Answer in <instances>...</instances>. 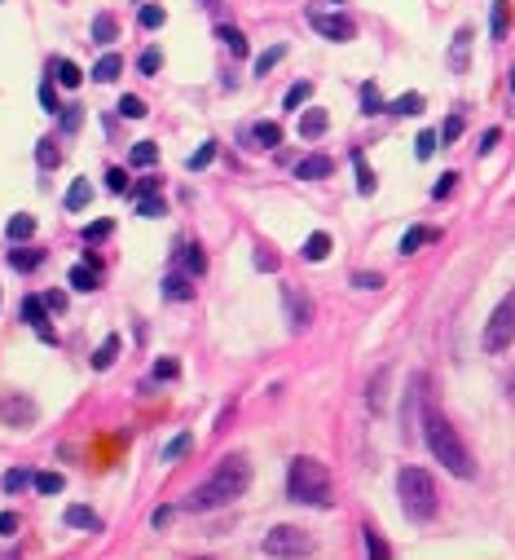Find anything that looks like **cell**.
<instances>
[{
	"label": "cell",
	"mask_w": 515,
	"mask_h": 560,
	"mask_svg": "<svg viewBox=\"0 0 515 560\" xmlns=\"http://www.w3.org/2000/svg\"><path fill=\"white\" fill-rule=\"evenodd\" d=\"M251 485V463L243 455H225L221 468L207 477V485H198L194 494L185 499L190 512H207V508H225L234 499H243V490Z\"/></svg>",
	"instance_id": "cell-1"
},
{
	"label": "cell",
	"mask_w": 515,
	"mask_h": 560,
	"mask_svg": "<svg viewBox=\"0 0 515 560\" xmlns=\"http://www.w3.org/2000/svg\"><path fill=\"white\" fill-rule=\"evenodd\" d=\"M423 441H427L432 459L441 463L445 472H454V477H476L471 450L463 446V437L454 433V424H449V419H445L436 407L423 410Z\"/></svg>",
	"instance_id": "cell-2"
},
{
	"label": "cell",
	"mask_w": 515,
	"mask_h": 560,
	"mask_svg": "<svg viewBox=\"0 0 515 560\" xmlns=\"http://www.w3.org/2000/svg\"><path fill=\"white\" fill-rule=\"evenodd\" d=\"M287 494H291L295 503L331 508V472L321 468L318 459H309V455L291 459V472H287Z\"/></svg>",
	"instance_id": "cell-3"
},
{
	"label": "cell",
	"mask_w": 515,
	"mask_h": 560,
	"mask_svg": "<svg viewBox=\"0 0 515 560\" xmlns=\"http://www.w3.org/2000/svg\"><path fill=\"white\" fill-rule=\"evenodd\" d=\"M396 499L410 521H432L436 516V481L423 468H401L396 472Z\"/></svg>",
	"instance_id": "cell-4"
},
{
	"label": "cell",
	"mask_w": 515,
	"mask_h": 560,
	"mask_svg": "<svg viewBox=\"0 0 515 560\" xmlns=\"http://www.w3.org/2000/svg\"><path fill=\"white\" fill-rule=\"evenodd\" d=\"M480 344H485V354H507L515 344V291H507V296L498 301V309H493L489 322H485Z\"/></svg>",
	"instance_id": "cell-5"
},
{
	"label": "cell",
	"mask_w": 515,
	"mask_h": 560,
	"mask_svg": "<svg viewBox=\"0 0 515 560\" xmlns=\"http://www.w3.org/2000/svg\"><path fill=\"white\" fill-rule=\"evenodd\" d=\"M265 552H269V556H309V552H313V534H304V530H295V525H278V530H269V538H265Z\"/></svg>",
	"instance_id": "cell-6"
},
{
	"label": "cell",
	"mask_w": 515,
	"mask_h": 560,
	"mask_svg": "<svg viewBox=\"0 0 515 560\" xmlns=\"http://www.w3.org/2000/svg\"><path fill=\"white\" fill-rule=\"evenodd\" d=\"M309 26H313L318 36H326V40H335V45H343V40L357 36L352 18H343V14H321V9H309Z\"/></svg>",
	"instance_id": "cell-7"
},
{
	"label": "cell",
	"mask_w": 515,
	"mask_h": 560,
	"mask_svg": "<svg viewBox=\"0 0 515 560\" xmlns=\"http://www.w3.org/2000/svg\"><path fill=\"white\" fill-rule=\"evenodd\" d=\"M31 419H36V402H31L26 393H5V397H0V424L26 428Z\"/></svg>",
	"instance_id": "cell-8"
},
{
	"label": "cell",
	"mask_w": 515,
	"mask_h": 560,
	"mask_svg": "<svg viewBox=\"0 0 515 560\" xmlns=\"http://www.w3.org/2000/svg\"><path fill=\"white\" fill-rule=\"evenodd\" d=\"M282 305H287V322H291V332H304L309 322H313V305H309V296L300 291V287H282Z\"/></svg>",
	"instance_id": "cell-9"
},
{
	"label": "cell",
	"mask_w": 515,
	"mask_h": 560,
	"mask_svg": "<svg viewBox=\"0 0 515 560\" xmlns=\"http://www.w3.org/2000/svg\"><path fill=\"white\" fill-rule=\"evenodd\" d=\"M45 313H49L45 296H26V301H23V322H26V327H36V332L53 344V332H49V322H45Z\"/></svg>",
	"instance_id": "cell-10"
},
{
	"label": "cell",
	"mask_w": 515,
	"mask_h": 560,
	"mask_svg": "<svg viewBox=\"0 0 515 560\" xmlns=\"http://www.w3.org/2000/svg\"><path fill=\"white\" fill-rule=\"evenodd\" d=\"M331 173H335V164L326 154H309V159L295 164V177L300 181H321V177H331Z\"/></svg>",
	"instance_id": "cell-11"
},
{
	"label": "cell",
	"mask_w": 515,
	"mask_h": 560,
	"mask_svg": "<svg viewBox=\"0 0 515 560\" xmlns=\"http://www.w3.org/2000/svg\"><path fill=\"white\" fill-rule=\"evenodd\" d=\"M449 67L454 71H467L471 67V26H458L454 45H449Z\"/></svg>",
	"instance_id": "cell-12"
},
{
	"label": "cell",
	"mask_w": 515,
	"mask_h": 560,
	"mask_svg": "<svg viewBox=\"0 0 515 560\" xmlns=\"http://www.w3.org/2000/svg\"><path fill=\"white\" fill-rule=\"evenodd\" d=\"M326 128H331V120H326V111H318V106L300 115V137H304V142H313V137H321Z\"/></svg>",
	"instance_id": "cell-13"
},
{
	"label": "cell",
	"mask_w": 515,
	"mask_h": 560,
	"mask_svg": "<svg viewBox=\"0 0 515 560\" xmlns=\"http://www.w3.org/2000/svg\"><path fill=\"white\" fill-rule=\"evenodd\" d=\"M120 71H123L120 53H101L98 67H93V79H98V84H115V79H120Z\"/></svg>",
	"instance_id": "cell-14"
},
{
	"label": "cell",
	"mask_w": 515,
	"mask_h": 560,
	"mask_svg": "<svg viewBox=\"0 0 515 560\" xmlns=\"http://www.w3.org/2000/svg\"><path fill=\"white\" fill-rule=\"evenodd\" d=\"M216 40H225V49L234 53V58H247V53H251V45H247V36L238 31V26H229V23L216 26Z\"/></svg>",
	"instance_id": "cell-15"
},
{
	"label": "cell",
	"mask_w": 515,
	"mask_h": 560,
	"mask_svg": "<svg viewBox=\"0 0 515 560\" xmlns=\"http://www.w3.org/2000/svg\"><path fill=\"white\" fill-rule=\"evenodd\" d=\"M62 521H67L71 530H89V534H101V521L89 508H79V503H75V508H67V516H62Z\"/></svg>",
	"instance_id": "cell-16"
},
{
	"label": "cell",
	"mask_w": 515,
	"mask_h": 560,
	"mask_svg": "<svg viewBox=\"0 0 515 560\" xmlns=\"http://www.w3.org/2000/svg\"><path fill=\"white\" fill-rule=\"evenodd\" d=\"M436 238V229H427V226H410L405 229V238H401V256H415L423 243H432Z\"/></svg>",
	"instance_id": "cell-17"
},
{
	"label": "cell",
	"mask_w": 515,
	"mask_h": 560,
	"mask_svg": "<svg viewBox=\"0 0 515 560\" xmlns=\"http://www.w3.org/2000/svg\"><path fill=\"white\" fill-rule=\"evenodd\" d=\"M181 265H185V274H203L207 269V256L198 248L194 238H185V248H181Z\"/></svg>",
	"instance_id": "cell-18"
},
{
	"label": "cell",
	"mask_w": 515,
	"mask_h": 560,
	"mask_svg": "<svg viewBox=\"0 0 515 560\" xmlns=\"http://www.w3.org/2000/svg\"><path fill=\"white\" fill-rule=\"evenodd\" d=\"M326 256H331V234H326V229L309 234V238H304V260H326Z\"/></svg>",
	"instance_id": "cell-19"
},
{
	"label": "cell",
	"mask_w": 515,
	"mask_h": 560,
	"mask_svg": "<svg viewBox=\"0 0 515 560\" xmlns=\"http://www.w3.org/2000/svg\"><path fill=\"white\" fill-rule=\"evenodd\" d=\"M40 260H45V252H31V248H14V252H9V265H14L18 274H31V269H40Z\"/></svg>",
	"instance_id": "cell-20"
},
{
	"label": "cell",
	"mask_w": 515,
	"mask_h": 560,
	"mask_svg": "<svg viewBox=\"0 0 515 560\" xmlns=\"http://www.w3.org/2000/svg\"><path fill=\"white\" fill-rule=\"evenodd\" d=\"M71 287H75V291H98V287H101V282H98V269L79 260V265L71 269Z\"/></svg>",
	"instance_id": "cell-21"
},
{
	"label": "cell",
	"mask_w": 515,
	"mask_h": 560,
	"mask_svg": "<svg viewBox=\"0 0 515 560\" xmlns=\"http://www.w3.org/2000/svg\"><path fill=\"white\" fill-rule=\"evenodd\" d=\"M115 357H120V335H106V344L93 354V371H110Z\"/></svg>",
	"instance_id": "cell-22"
},
{
	"label": "cell",
	"mask_w": 515,
	"mask_h": 560,
	"mask_svg": "<svg viewBox=\"0 0 515 560\" xmlns=\"http://www.w3.org/2000/svg\"><path fill=\"white\" fill-rule=\"evenodd\" d=\"M251 137L265 146V151H273V146H282V128L273 124V120H260V124L251 128Z\"/></svg>",
	"instance_id": "cell-23"
},
{
	"label": "cell",
	"mask_w": 515,
	"mask_h": 560,
	"mask_svg": "<svg viewBox=\"0 0 515 560\" xmlns=\"http://www.w3.org/2000/svg\"><path fill=\"white\" fill-rule=\"evenodd\" d=\"M384 111H388V106L379 98V84L366 79V84H362V115H384Z\"/></svg>",
	"instance_id": "cell-24"
},
{
	"label": "cell",
	"mask_w": 515,
	"mask_h": 560,
	"mask_svg": "<svg viewBox=\"0 0 515 560\" xmlns=\"http://www.w3.org/2000/svg\"><path fill=\"white\" fill-rule=\"evenodd\" d=\"M93 199V185L89 181H71V195H67V212H84Z\"/></svg>",
	"instance_id": "cell-25"
},
{
	"label": "cell",
	"mask_w": 515,
	"mask_h": 560,
	"mask_svg": "<svg viewBox=\"0 0 515 560\" xmlns=\"http://www.w3.org/2000/svg\"><path fill=\"white\" fill-rule=\"evenodd\" d=\"M115 36H120V23H115L110 14H98V18H93V40H98V45H110Z\"/></svg>",
	"instance_id": "cell-26"
},
{
	"label": "cell",
	"mask_w": 515,
	"mask_h": 560,
	"mask_svg": "<svg viewBox=\"0 0 515 560\" xmlns=\"http://www.w3.org/2000/svg\"><path fill=\"white\" fill-rule=\"evenodd\" d=\"M31 234H36V217H26V212L9 217V238H14V243H26Z\"/></svg>",
	"instance_id": "cell-27"
},
{
	"label": "cell",
	"mask_w": 515,
	"mask_h": 560,
	"mask_svg": "<svg viewBox=\"0 0 515 560\" xmlns=\"http://www.w3.org/2000/svg\"><path fill=\"white\" fill-rule=\"evenodd\" d=\"M436 151H441V132L427 128V132H418L415 137V159H432Z\"/></svg>",
	"instance_id": "cell-28"
},
{
	"label": "cell",
	"mask_w": 515,
	"mask_h": 560,
	"mask_svg": "<svg viewBox=\"0 0 515 560\" xmlns=\"http://www.w3.org/2000/svg\"><path fill=\"white\" fill-rule=\"evenodd\" d=\"M352 168H357V190H362V195H374V190H379V181H374V173L366 168V159H362V151L352 154Z\"/></svg>",
	"instance_id": "cell-29"
},
{
	"label": "cell",
	"mask_w": 515,
	"mask_h": 560,
	"mask_svg": "<svg viewBox=\"0 0 515 560\" xmlns=\"http://www.w3.org/2000/svg\"><path fill=\"white\" fill-rule=\"evenodd\" d=\"M163 296H168V301H190V296H194V287H190V279H181V274H168Z\"/></svg>",
	"instance_id": "cell-30"
},
{
	"label": "cell",
	"mask_w": 515,
	"mask_h": 560,
	"mask_svg": "<svg viewBox=\"0 0 515 560\" xmlns=\"http://www.w3.org/2000/svg\"><path fill=\"white\" fill-rule=\"evenodd\" d=\"M309 98H313V84H309V79H300V84H291V89H287V111H300V106L309 102Z\"/></svg>",
	"instance_id": "cell-31"
},
{
	"label": "cell",
	"mask_w": 515,
	"mask_h": 560,
	"mask_svg": "<svg viewBox=\"0 0 515 560\" xmlns=\"http://www.w3.org/2000/svg\"><path fill=\"white\" fill-rule=\"evenodd\" d=\"M159 159V142H137L132 146V168H150Z\"/></svg>",
	"instance_id": "cell-32"
},
{
	"label": "cell",
	"mask_w": 515,
	"mask_h": 560,
	"mask_svg": "<svg viewBox=\"0 0 515 560\" xmlns=\"http://www.w3.org/2000/svg\"><path fill=\"white\" fill-rule=\"evenodd\" d=\"M53 79H58V84H67V89H75L84 76H79V67L67 58V62H53Z\"/></svg>",
	"instance_id": "cell-33"
},
{
	"label": "cell",
	"mask_w": 515,
	"mask_h": 560,
	"mask_svg": "<svg viewBox=\"0 0 515 560\" xmlns=\"http://www.w3.org/2000/svg\"><path fill=\"white\" fill-rule=\"evenodd\" d=\"M282 58H287V45H273L269 53H260V58H256V76H269Z\"/></svg>",
	"instance_id": "cell-34"
},
{
	"label": "cell",
	"mask_w": 515,
	"mask_h": 560,
	"mask_svg": "<svg viewBox=\"0 0 515 560\" xmlns=\"http://www.w3.org/2000/svg\"><path fill=\"white\" fill-rule=\"evenodd\" d=\"M388 111H393V115H418V111H423V98H418V93H401L396 102H388Z\"/></svg>",
	"instance_id": "cell-35"
},
{
	"label": "cell",
	"mask_w": 515,
	"mask_h": 560,
	"mask_svg": "<svg viewBox=\"0 0 515 560\" xmlns=\"http://www.w3.org/2000/svg\"><path fill=\"white\" fill-rule=\"evenodd\" d=\"M137 18H142V26H146V31H159V26L168 23L163 5H142V14H137Z\"/></svg>",
	"instance_id": "cell-36"
},
{
	"label": "cell",
	"mask_w": 515,
	"mask_h": 560,
	"mask_svg": "<svg viewBox=\"0 0 515 560\" xmlns=\"http://www.w3.org/2000/svg\"><path fill=\"white\" fill-rule=\"evenodd\" d=\"M31 485H36V490H40V494H62V477H58V472H36V477H31Z\"/></svg>",
	"instance_id": "cell-37"
},
{
	"label": "cell",
	"mask_w": 515,
	"mask_h": 560,
	"mask_svg": "<svg viewBox=\"0 0 515 560\" xmlns=\"http://www.w3.org/2000/svg\"><path fill=\"white\" fill-rule=\"evenodd\" d=\"M507 23H511L507 0H493V40H502V36H507Z\"/></svg>",
	"instance_id": "cell-38"
},
{
	"label": "cell",
	"mask_w": 515,
	"mask_h": 560,
	"mask_svg": "<svg viewBox=\"0 0 515 560\" xmlns=\"http://www.w3.org/2000/svg\"><path fill=\"white\" fill-rule=\"evenodd\" d=\"M190 446H194V437H190V433H181L176 441H168V450H163V459H168V463H176V459H185V455H190Z\"/></svg>",
	"instance_id": "cell-39"
},
{
	"label": "cell",
	"mask_w": 515,
	"mask_h": 560,
	"mask_svg": "<svg viewBox=\"0 0 515 560\" xmlns=\"http://www.w3.org/2000/svg\"><path fill=\"white\" fill-rule=\"evenodd\" d=\"M362 534H366V552H370L374 560H388V556H393V547H388L384 538L374 534V530H362Z\"/></svg>",
	"instance_id": "cell-40"
},
{
	"label": "cell",
	"mask_w": 515,
	"mask_h": 560,
	"mask_svg": "<svg viewBox=\"0 0 515 560\" xmlns=\"http://www.w3.org/2000/svg\"><path fill=\"white\" fill-rule=\"evenodd\" d=\"M120 115H123V120H142V115H146V102L128 93V98H120Z\"/></svg>",
	"instance_id": "cell-41"
},
{
	"label": "cell",
	"mask_w": 515,
	"mask_h": 560,
	"mask_svg": "<svg viewBox=\"0 0 515 560\" xmlns=\"http://www.w3.org/2000/svg\"><path fill=\"white\" fill-rule=\"evenodd\" d=\"M212 159H216V142H203V146H198L194 154H190V168H207V164H212Z\"/></svg>",
	"instance_id": "cell-42"
},
{
	"label": "cell",
	"mask_w": 515,
	"mask_h": 560,
	"mask_svg": "<svg viewBox=\"0 0 515 560\" xmlns=\"http://www.w3.org/2000/svg\"><path fill=\"white\" fill-rule=\"evenodd\" d=\"M176 375H181V362L176 357H159L154 362V380H176Z\"/></svg>",
	"instance_id": "cell-43"
},
{
	"label": "cell",
	"mask_w": 515,
	"mask_h": 560,
	"mask_svg": "<svg viewBox=\"0 0 515 560\" xmlns=\"http://www.w3.org/2000/svg\"><path fill=\"white\" fill-rule=\"evenodd\" d=\"M137 217H163V199L159 195H142L137 199Z\"/></svg>",
	"instance_id": "cell-44"
},
{
	"label": "cell",
	"mask_w": 515,
	"mask_h": 560,
	"mask_svg": "<svg viewBox=\"0 0 515 560\" xmlns=\"http://www.w3.org/2000/svg\"><path fill=\"white\" fill-rule=\"evenodd\" d=\"M36 159H40V168H58V164H62V151H58L53 142H40V151H36Z\"/></svg>",
	"instance_id": "cell-45"
},
{
	"label": "cell",
	"mask_w": 515,
	"mask_h": 560,
	"mask_svg": "<svg viewBox=\"0 0 515 560\" xmlns=\"http://www.w3.org/2000/svg\"><path fill=\"white\" fill-rule=\"evenodd\" d=\"M159 67H163V53L159 49H146L142 53V62H137V71H142V76H154Z\"/></svg>",
	"instance_id": "cell-46"
},
{
	"label": "cell",
	"mask_w": 515,
	"mask_h": 560,
	"mask_svg": "<svg viewBox=\"0 0 515 560\" xmlns=\"http://www.w3.org/2000/svg\"><path fill=\"white\" fill-rule=\"evenodd\" d=\"M106 190H110V195H123V190H128V173H123V168H106Z\"/></svg>",
	"instance_id": "cell-47"
},
{
	"label": "cell",
	"mask_w": 515,
	"mask_h": 560,
	"mask_svg": "<svg viewBox=\"0 0 515 560\" xmlns=\"http://www.w3.org/2000/svg\"><path fill=\"white\" fill-rule=\"evenodd\" d=\"M110 229H115V221L101 217V221H93V226H84V243H98V238H106Z\"/></svg>",
	"instance_id": "cell-48"
},
{
	"label": "cell",
	"mask_w": 515,
	"mask_h": 560,
	"mask_svg": "<svg viewBox=\"0 0 515 560\" xmlns=\"http://www.w3.org/2000/svg\"><path fill=\"white\" fill-rule=\"evenodd\" d=\"M352 287H362V291H374V287H384V274H374V269H362V274H352Z\"/></svg>",
	"instance_id": "cell-49"
},
{
	"label": "cell",
	"mask_w": 515,
	"mask_h": 560,
	"mask_svg": "<svg viewBox=\"0 0 515 560\" xmlns=\"http://www.w3.org/2000/svg\"><path fill=\"white\" fill-rule=\"evenodd\" d=\"M23 485H31V472L26 468H14V472H5V490L14 494V490H23Z\"/></svg>",
	"instance_id": "cell-50"
},
{
	"label": "cell",
	"mask_w": 515,
	"mask_h": 560,
	"mask_svg": "<svg viewBox=\"0 0 515 560\" xmlns=\"http://www.w3.org/2000/svg\"><path fill=\"white\" fill-rule=\"evenodd\" d=\"M441 137H445V142H458V137H463V115H449V120H445V128H441Z\"/></svg>",
	"instance_id": "cell-51"
},
{
	"label": "cell",
	"mask_w": 515,
	"mask_h": 560,
	"mask_svg": "<svg viewBox=\"0 0 515 560\" xmlns=\"http://www.w3.org/2000/svg\"><path fill=\"white\" fill-rule=\"evenodd\" d=\"M454 181H458V173H445L436 185H432V199H449V190H454Z\"/></svg>",
	"instance_id": "cell-52"
},
{
	"label": "cell",
	"mask_w": 515,
	"mask_h": 560,
	"mask_svg": "<svg viewBox=\"0 0 515 560\" xmlns=\"http://www.w3.org/2000/svg\"><path fill=\"white\" fill-rule=\"evenodd\" d=\"M40 106H45V111H62V106H58V93H53V84H49V79L40 84Z\"/></svg>",
	"instance_id": "cell-53"
},
{
	"label": "cell",
	"mask_w": 515,
	"mask_h": 560,
	"mask_svg": "<svg viewBox=\"0 0 515 560\" xmlns=\"http://www.w3.org/2000/svg\"><path fill=\"white\" fill-rule=\"evenodd\" d=\"M79 111H84V106H67V115H62V124H67V132H75V128H79V120H84Z\"/></svg>",
	"instance_id": "cell-54"
},
{
	"label": "cell",
	"mask_w": 515,
	"mask_h": 560,
	"mask_svg": "<svg viewBox=\"0 0 515 560\" xmlns=\"http://www.w3.org/2000/svg\"><path fill=\"white\" fill-rule=\"evenodd\" d=\"M45 305H49V313H62V309H67V296H62V291H49Z\"/></svg>",
	"instance_id": "cell-55"
},
{
	"label": "cell",
	"mask_w": 515,
	"mask_h": 560,
	"mask_svg": "<svg viewBox=\"0 0 515 560\" xmlns=\"http://www.w3.org/2000/svg\"><path fill=\"white\" fill-rule=\"evenodd\" d=\"M18 530V516L14 512H0V534H14Z\"/></svg>",
	"instance_id": "cell-56"
},
{
	"label": "cell",
	"mask_w": 515,
	"mask_h": 560,
	"mask_svg": "<svg viewBox=\"0 0 515 560\" xmlns=\"http://www.w3.org/2000/svg\"><path fill=\"white\" fill-rule=\"evenodd\" d=\"M498 137H502V132H498V128H489V132L480 137V154H489L493 146H498Z\"/></svg>",
	"instance_id": "cell-57"
},
{
	"label": "cell",
	"mask_w": 515,
	"mask_h": 560,
	"mask_svg": "<svg viewBox=\"0 0 515 560\" xmlns=\"http://www.w3.org/2000/svg\"><path fill=\"white\" fill-rule=\"evenodd\" d=\"M150 521H154V530H163V525H172V508H159L154 516H150Z\"/></svg>",
	"instance_id": "cell-58"
},
{
	"label": "cell",
	"mask_w": 515,
	"mask_h": 560,
	"mask_svg": "<svg viewBox=\"0 0 515 560\" xmlns=\"http://www.w3.org/2000/svg\"><path fill=\"white\" fill-rule=\"evenodd\" d=\"M137 195H159V181H154V177L137 181Z\"/></svg>",
	"instance_id": "cell-59"
},
{
	"label": "cell",
	"mask_w": 515,
	"mask_h": 560,
	"mask_svg": "<svg viewBox=\"0 0 515 560\" xmlns=\"http://www.w3.org/2000/svg\"><path fill=\"white\" fill-rule=\"evenodd\" d=\"M507 84H511V93H515V67H511V76H507Z\"/></svg>",
	"instance_id": "cell-60"
},
{
	"label": "cell",
	"mask_w": 515,
	"mask_h": 560,
	"mask_svg": "<svg viewBox=\"0 0 515 560\" xmlns=\"http://www.w3.org/2000/svg\"><path fill=\"white\" fill-rule=\"evenodd\" d=\"M203 5H207V9H212V5H221V0H203Z\"/></svg>",
	"instance_id": "cell-61"
}]
</instances>
